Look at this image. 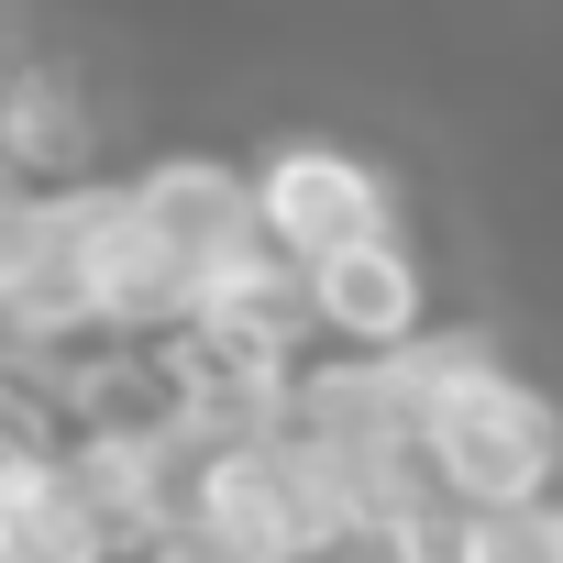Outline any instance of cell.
<instances>
[{"label":"cell","mask_w":563,"mask_h":563,"mask_svg":"<svg viewBox=\"0 0 563 563\" xmlns=\"http://www.w3.org/2000/svg\"><path fill=\"white\" fill-rule=\"evenodd\" d=\"M299 288H310V343H343V354H398V343H420V332L442 321V299H431V254H420V232H387V243H354V254L310 265Z\"/></svg>","instance_id":"cell-4"},{"label":"cell","mask_w":563,"mask_h":563,"mask_svg":"<svg viewBox=\"0 0 563 563\" xmlns=\"http://www.w3.org/2000/svg\"><path fill=\"white\" fill-rule=\"evenodd\" d=\"M420 486L464 519H508V508H552L563 497V398L497 354H475L453 387H431L420 409Z\"/></svg>","instance_id":"cell-1"},{"label":"cell","mask_w":563,"mask_h":563,"mask_svg":"<svg viewBox=\"0 0 563 563\" xmlns=\"http://www.w3.org/2000/svg\"><path fill=\"white\" fill-rule=\"evenodd\" d=\"M111 188H122L133 232L188 276V299H199V276H221L232 254H254V188H243V155L232 144H155Z\"/></svg>","instance_id":"cell-3"},{"label":"cell","mask_w":563,"mask_h":563,"mask_svg":"<svg viewBox=\"0 0 563 563\" xmlns=\"http://www.w3.org/2000/svg\"><path fill=\"white\" fill-rule=\"evenodd\" d=\"M0 563H133L122 530L100 519V497L78 486V464H34L0 486Z\"/></svg>","instance_id":"cell-5"},{"label":"cell","mask_w":563,"mask_h":563,"mask_svg":"<svg viewBox=\"0 0 563 563\" xmlns=\"http://www.w3.org/2000/svg\"><path fill=\"white\" fill-rule=\"evenodd\" d=\"M464 563H563V497H552V508L475 519V552H464Z\"/></svg>","instance_id":"cell-7"},{"label":"cell","mask_w":563,"mask_h":563,"mask_svg":"<svg viewBox=\"0 0 563 563\" xmlns=\"http://www.w3.org/2000/svg\"><path fill=\"white\" fill-rule=\"evenodd\" d=\"M56 453H67V431H56V387L23 376V365H0V486L34 475V464H56Z\"/></svg>","instance_id":"cell-6"},{"label":"cell","mask_w":563,"mask_h":563,"mask_svg":"<svg viewBox=\"0 0 563 563\" xmlns=\"http://www.w3.org/2000/svg\"><path fill=\"white\" fill-rule=\"evenodd\" d=\"M243 188H254V243L276 265H332L354 243H387L409 232V199H398V166L343 144V133H276L243 155Z\"/></svg>","instance_id":"cell-2"}]
</instances>
